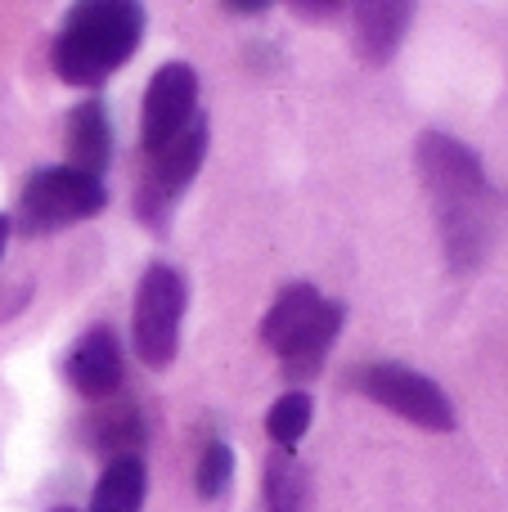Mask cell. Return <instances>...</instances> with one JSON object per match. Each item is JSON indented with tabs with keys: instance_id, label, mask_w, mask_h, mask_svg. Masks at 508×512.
<instances>
[{
	"instance_id": "obj_8",
	"label": "cell",
	"mask_w": 508,
	"mask_h": 512,
	"mask_svg": "<svg viewBox=\"0 0 508 512\" xmlns=\"http://www.w3.org/2000/svg\"><path fill=\"white\" fill-rule=\"evenodd\" d=\"M63 382L86 400H113L126 382V360L122 342L108 324H95L90 333H81L63 355Z\"/></svg>"
},
{
	"instance_id": "obj_3",
	"label": "cell",
	"mask_w": 508,
	"mask_h": 512,
	"mask_svg": "<svg viewBox=\"0 0 508 512\" xmlns=\"http://www.w3.org/2000/svg\"><path fill=\"white\" fill-rule=\"evenodd\" d=\"M104 207H108L104 180L81 176V171H72L68 162H63V167H41L27 176L23 194H18L14 225L23 239H41V234L90 221V216H99Z\"/></svg>"
},
{
	"instance_id": "obj_10",
	"label": "cell",
	"mask_w": 508,
	"mask_h": 512,
	"mask_svg": "<svg viewBox=\"0 0 508 512\" xmlns=\"http://www.w3.org/2000/svg\"><path fill=\"white\" fill-rule=\"evenodd\" d=\"M414 5H356L351 9V45L365 68H387L410 32Z\"/></svg>"
},
{
	"instance_id": "obj_14",
	"label": "cell",
	"mask_w": 508,
	"mask_h": 512,
	"mask_svg": "<svg viewBox=\"0 0 508 512\" xmlns=\"http://www.w3.org/2000/svg\"><path fill=\"white\" fill-rule=\"evenodd\" d=\"M144 495H149V463L140 454L108 459L90 495V512H140Z\"/></svg>"
},
{
	"instance_id": "obj_9",
	"label": "cell",
	"mask_w": 508,
	"mask_h": 512,
	"mask_svg": "<svg viewBox=\"0 0 508 512\" xmlns=\"http://www.w3.org/2000/svg\"><path fill=\"white\" fill-rule=\"evenodd\" d=\"M81 445H86L90 454H99V459H126V454H140L144 441H149V423H144L140 405H131V400H108V405H99L95 414L81 418Z\"/></svg>"
},
{
	"instance_id": "obj_17",
	"label": "cell",
	"mask_w": 508,
	"mask_h": 512,
	"mask_svg": "<svg viewBox=\"0 0 508 512\" xmlns=\"http://www.w3.org/2000/svg\"><path fill=\"white\" fill-rule=\"evenodd\" d=\"M230 481H234V450L221 441V436H216V441H207L203 459H198L194 486H198V495H203V499H221L225 490H230Z\"/></svg>"
},
{
	"instance_id": "obj_19",
	"label": "cell",
	"mask_w": 508,
	"mask_h": 512,
	"mask_svg": "<svg viewBox=\"0 0 508 512\" xmlns=\"http://www.w3.org/2000/svg\"><path fill=\"white\" fill-rule=\"evenodd\" d=\"M225 9H230V14H243V18H257L270 9V0H257V5H225Z\"/></svg>"
},
{
	"instance_id": "obj_13",
	"label": "cell",
	"mask_w": 508,
	"mask_h": 512,
	"mask_svg": "<svg viewBox=\"0 0 508 512\" xmlns=\"http://www.w3.org/2000/svg\"><path fill=\"white\" fill-rule=\"evenodd\" d=\"M342 319H347V306H342V301H329V297H324L320 315L306 324V333L297 337L288 351H279V369H284L293 382L315 378V373H320V364H324V355H329V346L338 342Z\"/></svg>"
},
{
	"instance_id": "obj_1",
	"label": "cell",
	"mask_w": 508,
	"mask_h": 512,
	"mask_svg": "<svg viewBox=\"0 0 508 512\" xmlns=\"http://www.w3.org/2000/svg\"><path fill=\"white\" fill-rule=\"evenodd\" d=\"M414 167H419V180L432 198V216H437L441 252H446L450 270L473 274L491 256L495 239L504 230V216H508L504 194L491 185L482 158L446 131L419 135Z\"/></svg>"
},
{
	"instance_id": "obj_7",
	"label": "cell",
	"mask_w": 508,
	"mask_h": 512,
	"mask_svg": "<svg viewBox=\"0 0 508 512\" xmlns=\"http://www.w3.org/2000/svg\"><path fill=\"white\" fill-rule=\"evenodd\" d=\"M194 117H198V72L189 63H162L153 72L149 90H144V108H140L144 158L167 149Z\"/></svg>"
},
{
	"instance_id": "obj_2",
	"label": "cell",
	"mask_w": 508,
	"mask_h": 512,
	"mask_svg": "<svg viewBox=\"0 0 508 512\" xmlns=\"http://www.w3.org/2000/svg\"><path fill=\"white\" fill-rule=\"evenodd\" d=\"M144 23H149V14L135 0H86V5L68 9L50 45V63L59 81L81 90L104 86L140 50Z\"/></svg>"
},
{
	"instance_id": "obj_4",
	"label": "cell",
	"mask_w": 508,
	"mask_h": 512,
	"mask_svg": "<svg viewBox=\"0 0 508 512\" xmlns=\"http://www.w3.org/2000/svg\"><path fill=\"white\" fill-rule=\"evenodd\" d=\"M207 135H212V126H207V117L198 113L167 149L144 158L140 185H135V216H140L144 230L167 234L171 207H176V198L194 185L198 167H203V158H207Z\"/></svg>"
},
{
	"instance_id": "obj_18",
	"label": "cell",
	"mask_w": 508,
	"mask_h": 512,
	"mask_svg": "<svg viewBox=\"0 0 508 512\" xmlns=\"http://www.w3.org/2000/svg\"><path fill=\"white\" fill-rule=\"evenodd\" d=\"M293 14L297 18H306V23H333V18L338 14H347V5H342V0H324V5H293Z\"/></svg>"
},
{
	"instance_id": "obj_6",
	"label": "cell",
	"mask_w": 508,
	"mask_h": 512,
	"mask_svg": "<svg viewBox=\"0 0 508 512\" xmlns=\"http://www.w3.org/2000/svg\"><path fill=\"white\" fill-rule=\"evenodd\" d=\"M356 387L365 400L392 409V414H401L405 423L423 427V432H455V405H450V396L428 373L410 369V364H396V360L365 364L356 373Z\"/></svg>"
},
{
	"instance_id": "obj_11",
	"label": "cell",
	"mask_w": 508,
	"mask_h": 512,
	"mask_svg": "<svg viewBox=\"0 0 508 512\" xmlns=\"http://www.w3.org/2000/svg\"><path fill=\"white\" fill-rule=\"evenodd\" d=\"M63 144H68V167L81 176L104 180L108 162H113V126H108V108L99 99H86L68 113L63 126Z\"/></svg>"
},
{
	"instance_id": "obj_16",
	"label": "cell",
	"mask_w": 508,
	"mask_h": 512,
	"mask_svg": "<svg viewBox=\"0 0 508 512\" xmlns=\"http://www.w3.org/2000/svg\"><path fill=\"white\" fill-rule=\"evenodd\" d=\"M311 414H315V405H311V396H306V391H284V396L270 405V414H266L270 441H275L284 454H293L297 445H302L306 427H311Z\"/></svg>"
},
{
	"instance_id": "obj_15",
	"label": "cell",
	"mask_w": 508,
	"mask_h": 512,
	"mask_svg": "<svg viewBox=\"0 0 508 512\" xmlns=\"http://www.w3.org/2000/svg\"><path fill=\"white\" fill-rule=\"evenodd\" d=\"M261 512H311V477L293 454L275 450L261 472Z\"/></svg>"
},
{
	"instance_id": "obj_21",
	"label": "cell",
	"mask_w": 508,
	"mask_h": 512,
	"mask_svg": "<svg viewBox=\"0 0 508 512\" xmlns=\"http://www.w3.org/2000/svg\"><path fill=\"white\" fill-rule=\"evenodd\" d=\"M54 512H77V508H54Z\"/></svg>"
},
{
	"instance_id": "obj_20",
	"label": "cell",
	"mask_w": 508,
	"mask_h": 512,
	"mask_svg": "<svg viewBox=\"0 0 508 512\" xmlns=\"http://www.w3.org/2000/svg\"><path fill=\"white\" fill-rule=\"evenodd\" d=\"M9 234H14V221H9V216L0 212V256H5V243H9Z\"/></svg>"
},
{
	"instance_id": "obj_12",
	"label": "cell",
	"mask_w": 508,
	"mask_h": 512,
	"mask_svg": "<svg viewBox=\"0 0 508 512\" xmlns=\"http://www.w3.org/2000/svg\"><path fill=\"white\" fill-rule=\"evenodd\" d=\"M320 306H324V292L315 288V283H284V292H279L275 306L261 319V342L275 355L288 351V346L306 333V324L320 315Z\"/></svg>"
},
{
	"instance_id": "obj_5",
	"label": "cell",
	"mask_w": 508,
	"mask_h": 512,
	"mask_svg": "<svg viewBox=\"0 0 508 512\" xmlns=\"http://www.w3.org/2000/svg\"><path fill=\"white\" fill-rule=\"evenodd\" d=\"M189 306V283L176 265L153 261L140 274L135 288V315H131V337H135V355L149 369H167L180 351V319Z\"/></svg>"
}]
</instances>
